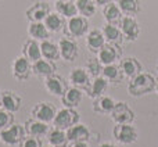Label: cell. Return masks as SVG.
<instances>
[{
  "label": "cell",
  "instance_id": "obj_1",
  "mask_svg": "<svg viewBox=\"0 0 158 147\" xmlns=\"http://www.w3.org/2000/svg\"><path fill=\"white\" fill-rule=\"evenodd\" d=\"M156 76L150 72H140L136 76L131 78L128 85V92L132 97H143L156 89Z\"/></svg>",
  "mask_w": 158,
  "mask_h": 147
},
{
  "label": "cell",
  "instance_id": "obj_2",
  "mask_svg": "<svg viewBox=\"0 0 158 147\" xmlns=\"http://www.w3.org/2000/svg\"><path fill=\"white\" fill-rule=\"evenodd\" d=\"M89 32V18L82 15H75L72 18H68L65 21V27L63 29L64 36L71 39L83 38Z\"/></svg>",
  "mask_w": 158,
  "mask_h": 147
},
{
  "label": "cell",
  "instance_id": "obj_3",
  "mask_svg": "<svg viewBox=\"0 0 158 147\" xmlns=\"http://www.w3.org/2000/svg\"><path fill=\"white\" fill-rule=\"evenodd\" d=\"M112 136L118 145L129 146L133 145L139 137L137 129L133 126V124H115L112 129Z\"/></svg>",
  "mask_w": 158,
  "mask_h": 147
},
{
  "label": "cell",
  "instance_id": "obj_4",
  "mask_svg": "<svg viewBox=\"0 0 158 147\" xmlns=\"http://www.w3.org/2000/svg\"><path fill=\"white\" fill-rule=\"evenodd\" d=\"M81 121V115L77 111V108H69V107H63V108L57 110L56 117L53 120L52 125L60 129H69L71 126H74L75 124H78Z\"/></svg>",
  "mask_w": 158,
  "mask_h": 147
},
{
  "label": "cell",
  "instance_id": "obj_5",
  "mask_svg": "<svg viewBox=\"0 0 158 147\" xmlns=\"http://www.w3.org/2000/svg\"><path fill=\"white\" fill-rule=\"evenodd\" d=\"M25 135H27V132H25L24 125L11 124L10 126L0 131V142L8 147H18L21 140L25 137Z\"/></svg>",
  "mask_w": 158,
  "mask_h": 147
},
{
  "label": "cell",
  "instance_id": "obj_6",
  "mask_svg": "<svg viewBox=\"0 0 158 147\" xmlns=\"http://www.w3.org/2000/svg\"><path fill=\"white\" fill-rule=\"evenodd\" d=\"M56 112H57V108H56V106L53 103H50V101H40V103H36L31 108V117L42 121V122L52 124L56 117Z\"/></svg>",
  "mask_w": 158,
  "mask_h": 147
},
{
  "label": "cell",
  "instance_id": "obj_7",
  "mask_svg": "<svg viewBox=\"0 0 158 147\" xmlns=\"http://www.w3.org/2000/svg\"><path fill=\"white\" fill-rule=\"evenodd\" d=\"M11 74H13L14 79L19 82L28 81L29 76L32 75V63L28 60L25 56H18L13 60L11 63Z\"/></svg>",
  "mask_w": 158,
  "mask_h": 147
},
{
  "label": "cell",
  "instance_id": "obj_8",
  "mask_svg": "<svg viewBox=\"0 0 158 147\" xmlns=\"http://www.w3.org/2000/svg\"><path fill=\"white\" fill-rule=\"evenodd\" d=\"M119 29L123 35V39L128 42H136L137 38L140 36V25L135 17L123 15L119 21Z\"/></svg>",
  "mask_w": 158,
  "mask_h": 147
},
{
  "label": "cell",
  "instance_id": "obj_9",
  "mask_svg": "<svg viewBox=\"0 0 158 147\" xmlns=\"http://www.w3.org/2000/svg\"><path fill=\"white\" fill-rule=\"evenodd\" d=\"M96 57H97V60L100 61L103 65L115 64V63H118V61H121V58H122V49H121V46H117V44L106 43L98 50Z\"/></svg>",
  "mask_w": 158,
  "mask_h": 147
},
{
  "label": "cell",
  "instance_id": "obj_10",
  "mask_svg": "<svg viewBox=\"0 0 158 147\" xmlns=\"http://www.w3.org/2000/svg\"><path fill=\"white\" fill-rule=\"evenodd\" d=\"M50 14V6L46 2H33L25 10V18L28 22H43L44 18Z\"/></svg>",
  "mask_w": 158,
  "mask_h": 147
},
{
  "label": "cell",
  "instance_id": "obj_11",
  "mask_svg": "<svg viewBox=\"0 0 158 147\" xmlns=\"http://www.w3.org/2000/svg\"><path fill=\"white\" fill-rule=\"evenodd\" d=\"M114 124H133L135 121V111L125 103V101H117L114 110L110 114Z\"/></svg>",
  "mask_w": 158,
  "mask_h": 147
},
{
  "label": "cell",
  "instance_id": "obj_12",
  "mask_svg": "<svg viewBox=\"0 0 158 147\" xmlns=\"http://www.w3.org/2000/svg\"><path fill=\"white\" fill-rule=\"evenodd\" d=\"M58 49H60V57L68 63L75 61L79 56V46L77 43V39L64 36L58 40Z\"/></svg>",
  "mask_w": 158,
  "mask_h": 147
},
{
  "label": "cell",
  "instance_id": "obj_13",
  "mask_svg": "<svg viewBox=\"0 0 158 147\" xmlns=\"http://www.w3.org/2000/svg\"><path fill=\"white\" fill-rule=\"evenodd\" d=\"M43 85L46 92L50 93L52 96H56V97H61L64 94V92L67 90V87H68L67 81L63 76L57 75V74H53V75L44 78Z\"/></svg>",
  "mask_w": 158,
  "mask_h": 147
},
{
  "label": "cell",
  "instance_id": "obj_14",
  "mask_svg": "<svg viewBox=\"0 0 158 147\" xmlns=\"http://www.w3.org/2000/svg\"><path fill=\"white\" fill-rule=\"evenodd\" d=\"M0 107L15 114L22 107V97L14 90H3L0 94Z\"/></svg>",
  "mask_w": 158,
  "mask_h": 147
},
{
  "label": "cell",
  "instance_id": "obj_15",
  "mask_svg": "<svg viewBox=\"0 0 158 147\" xmlns=\"http://www.w3.org/2000/svg\"><path fill=\"white\" fill-rule=\"evenodd\" d=\"M68 81L71 82L72 86H77L82 90H86V87L89 86L90 82H92V76L86 71L85 67H77V68L71 69Z\"/></svg>",
  "mask_w": 158,
  "mask_h": 147
},
{
  "label": "cell",
  "instance_id": "obj_16",
  "mask_svg": "<svg viewBox=\"0 0 158 147\" xmlns=\"http://www.w3.org/2000/svg\"><path fill=\"white\" fill-rule=\"evenodd\" d=\"M61 104L63 107H69V108H77L83 100V90L77 86H68L64 94L61 96Z\"/></svg>",
  "mask_w": 158,
  "mask_h": 147
},
{
  "label": "cell",
  "instance_id": "obj_17",
  "mask_svg": "<svg viewBox=\"0 0 158 147\" xmlns=\"http://www.w3.org/2000/svg\"><path fill=\"white\" fill-rule=\"evenodd\" d=\"M110 86V82L107 81L106 78H104L103 75H98V76H94V78H92V82H90V85L86 87V94L89 96L90 99H97L100 97V96L106 94L107 89H108Z\"/></svg>",
  "mask_w": 158,
  "mask_h": 147
},
{
  "label": "cell",
  "instance_id": "obj_18",
  "mask_svg": "<svg viewBox=\"0 0 158 147\" xmlns=\"http://www.w3.org/2000/svg\"><path fill=\"white\" fill-rule=\"evenodd\" d=\"M24 128H25V132H27V135L39 137V139H42V137H46L47 132L50 131L49 124L42 122V121L35 120V118H32V117H31L29 120L25 121Z\"/></svg>",
  "mask_w": 158,
  "mask_h": 147
},
{
  "label": "cell",
  "instance_id": "obj_19",
  "mask_svg": "<svg viewBox=\"0 0 158 147\" xmlns=\"http://www.w3.org/2000/svg\"><path fill=\"white\" fill-rule=\"evenodd\" d=\"M67 136H68V142H89L92 137V131L87 125L78 122L67 129Z\"/></svg>",
  "mask_w": 158,
  "mask_h": 147
},
{
  "label": "cell",
  "instance_id": "obj_20",
  "mask_svg": "<svg viewBox=\"0 0 158 147\" xmlns=\"http://www.w3.org/2000/svg\"><path fill=\"white\" fill-rule=\"evenodd\" d=\"M85 38H86V47L90 53H94V54H97L98 50L107 43L101 29H90Z\"/></svg>",
  "mask_w": 158,
  "mask_h": 147
},
{
  "label": "cell",
  "instance_id": "obj_21",
  "mask_svg": "<svg viewBox=\"0 0 158 147\" xmlns=\"http://www.w3.org/2000/svg\"><path fill=\"white\" fill-rule=\"evenodd\" d=\"M56 71H57V65L54 64V61L46 60V58H39L38 61L32 63V72L38 78L44 79L47 76L56 74Z\"/></svg>",
  "mask_w": 158,
  "mask_h": 147
},
{
  "label": "cell",
  "instance_id": "obj_22",
  "mask_svg": "<svg viewBox=\"0 0 158 147\" xmlns=\"http://www.w3.org/2000/svg\"><path fill=\"white\" fill-rule=\"evenodd\" d=\"M119 68L125 78H133L137 74L142 72L143 65L136 57H125V58H121Z\"/></svg>",
  "mask_w": 158,
  "mask_h": 147
},
{
  "label": "cell",
  "instance_id": "obj_23",
  "mask_svg": "<svg viewBox=\"0 0 158 147\" xmlns=\"http://www.w3.org/2000/svg\"><path fill=\"white\" fill-rule=\"evenodd\" d=\"M115 104L117 101L111 97V96H107V94H103L100 97L94 99L93 100V104H92V110L94 112L100 115H107V114H111V111L114 110Z\"/></svg>",
  "mask_w": 158,
  "mask_h": 147
},
{
  "label": "cell",
  "instance_id": "obj_24",
  "mask_svg": "<svg viewBox=\"0 0 158 147\" xmlns=\"http://www.w3.org/2000/svg\"><path fill=\"white\" fill-rule=\"evenodd\" d=\"M101 31H103V33H104V38H106L107 43L121 46L122 42L125 40L122 32H121V29H119V25H117V24H108V22H106L104 27L101 28Z\"/></svg>",
  "mask_w": 158,
  "mask_h": 147
},
{
  "label": "cell",
  "instance_id": "obj_25",
  "mask_svg": "<svg viewBox=\"0 0 158 147\" xmlns=\"http://www.w3.org/2000/svg\"><path fill=\"white\" fill-rule=\"evenodd\" d=\"M22 56L28 58L31 63H35L39 58H42V53H40V42L35 40V39L29 38L22 43Z\"/></svg>",
  "mask_w": 158,
  "mask_h": 147
},
{
  "label": "cell",
  "instance_id": "obj_26",
  "mask_svg": "<svg viewBox=\"0 0 158 147\" xmlns=\"http://www.w3.org/2000/svg\"><path fill=\"white\" fill-rule=\"evenodd\" d=\"M47 143L54 147H67L68 146V136H67V131L60 128H56V126H52L50 131L47 132L46 135Z\"/></svg>",
  "mask_w": 158,
  "mask_h": 147
},
{
  "label": "cell",
  "instance_id": "obj_27",
  "mask_svg": "<svg viewBox=\"0 0 158 147\" xmlns=\"http://www.w3.org/2000/svg\"><path fill=\"white\" fill-rule=\"evenodd\" d=\"M28 35L38 42H43L50 38V31L46 28L44 22H28Z\"/></svg>",
  "mask_w": 158,
  "mask_h": 147
},
{
  "label": "cell",
  "instance_id": "obj_28",
  "mask_svg": "<svg viewBox=\"0 0 158 147\" xmlns=\"http://www.w3.org/2000/svg\"><path fill=\"white\" fill-rule=\"evenodd\" d=\"M40 53L42 58H46L50 61H57L60 57V49H58V43L46 39V40L40 42Z\"/></svg>",
  "mask_w": 158,
  "mask_h": 147
},
{
  "label": "cell",
  "instance_id": "obj_29",
  "mask_svg": "<svg viewBox=\"0 0 158 147\" xmlns=\"http://www.w3.org/2000/svg\"><path fill=\"white\" fill-rule=\"evenodd\" d=\"M101 75L107 79L111 85H119L121 82L123 81V74L119 68V64H108V65H104L103 67V72Z\"/></svg>",
  "mask_w": 158,
  "mask_h": 147
},
{
  "label": "cell",
  "instance_id": "obj_30",
  "mask_svg": "<svg viewBox=\"0 0 158 147\" xmlns=\"http://www.w3.org/2000/svg\"><path fill=\"white\" fill-rule=\"evenodd\" d=\"M43 22H44L47 29L50 31V33H58L64 29V27H65V18H64L63 15H60L57 11H56V13H52V11H50V14L44 18Z\"/></svg>",
  "mask_w": 158,
  "mask_h": 147
},
{
  "label": "cell",
  "instance_id": "obj_31",
  "mask_svg": "<svg viewBox=\"0 0 158 147\" xmlns=\"http://www.w3.org/2000/svg\"><path fill=\"white\" fill-rule=\"evenodd\" d=\"M54 7L56 11L60 15H63L65 19L78 15V8L77 4H75V0H58V2H56Z\"/></svg>",
  "mask_w": 158,
  "mask_h": 147
},
{
  "label": "cell",
  "instance_id": "obj_32",
  "mask_svg": "<svg viewBox=\"0 0 158 147\" xmlns=\"http://www.w3.org/2000/svg\"><path fill=\"white\" fill-rule=\"evenodd\" d=\"M103 17L104 19H106V22H108V24H119L121 18L123 17L122 11L119 10V7H118L117 3H110V4L104 6L103 7Z\"/></svg>",
  "mask_w": 158,
  "mask_h": 147
},
{
  "label": "cell",
  "instance_id": "obj_33",
  "mask_svg": "<svg viewBox=\"0 0 158 147\" xmlns=\"http://www.w3.org/2000/svg\"><path fill=\"white\" fill-rule=\"evenodd\" d=\"M117 4L123 15L136 17L142 11V3L140 0H117Z\"/></svg>",
  "mask_w": 158,
  "mask_h": 147
},
{
  "label": "cell",
  "instance_id": "obj_34",
  "mask_svg": "<svg viewBox=\"0 0 158 147\" xmlns=\"http://www.w3.org/2000/svg\"><path fill=\"white\" fill-rule=\"evenodd\" d=\"M75 4L78 8V14L82 17H86V18L93 17L97 10L94 0H75Z\"/></svg>",
  "mask_w": 158,
  "mask_h": 147
},
{
  "label": "cell",
  "instance_id": "obj_35",
  "mask_svg": "<svg viewBox=\"0 0 158 147\" xmlns=\"http://www.w3.org/2000/svg\"><path fill=\"white\" fill-rule=\"evenodd\" d=\"M103 67L104 65L97 60V57H96V58H90V60L86 63L85 68H86V71L90 74L92 78H94V76L101 75V72H103Z\"/></svg>",
  "mask_w": 158,
  "mask_h": 147
},
{
  "label": "cell",
  "instance_id": "obj_36",
  "mask_svg": "<svg viewBox=\"0 0 158 147\" xmlns=\"http://www.w3.org/2000/svg\"><path fill=\"white\" fill-rule=\"evenodd\" d=\"M14 124V114L0 107V131Z\"/></svg>",
  "mask_w": 158,
  "mask_h": 147
},
{
  "label": "cell",
  "instance_id": "obj_37",
  "mask_svg": "<svg viewBox=\"0 0 158 147\" xmlns=\"http://www.w3.org/2000/svg\"><path fill=\"white\" fill-rule=\"evenodd\" d=\"M18 147H43V145H42V139H39V137L25 135V137L21 140Z\"/></svg>",
  "mask_w": 158,
  "mask_h": 147
},
{
  "label": "cell",
  "instance_id": "obj_38",
  "mask_svg": "<svg viewBox=\"0 0 158 147\" xmlns=\"http://www.w3.org/2000/svg\"><path fill=\"white\" fill-rule=\"evenodd\" d=\"M67 147H90L89 142H69Z\"/></svg>",
  "mask_w": 158,
  "mask_h": 147
},
{
  "label": "cell",
  "instance_id": "obj_39",
  "mask_svg": "<svg viewBox=\"0 0 158 147\" xmlns=\"http://www.w3.org/2000/svg\"><path fill=\"white\" fill-rule=\"evenodd\" d=\"M114 0H94L96 6H100V7H104V6L110 4V3H112Z\"/></svg>",
  "mask_w": 158,
  "mask_h": 147
},
{
  "label": "cell",
  "instance_id": "obj_40",
  "mask_svg": "<svg viewBox=\"0 0 158 147\" xmlns=\"http://www.w3.org/2000/svg\"><path fill=\"white\" fill-rule=\"evenodd\" d=\"M98 147H119L117 143H112V142H103L98 145Z\"/></svg>",
  "mask_w": 158,
  "mask_h": 147
},
{
  "label": "cell",
  "instance_id": "obj_41",
  "mask_svg": "<svg viewBox=\"0 0 158 147\" xmlns=\"http://www.w3.org/2000/svg\"><path fill=\"white\" fill-rule=\"evenodd\" d=\"M154 92L158 94V79H157V82H156V89H154Z\"/></svg>",
  "mask_w": 158,
  "mask_h": 147
},
{
  "label": "cell",
  "instance_id": "obj_42",
  "mask_svg": "<svg viewBox=\"0 0 158 147\" xmlns=\"http://www.w3.org/2000/svg\"><path fill=\"white\" fill-rule=\"evenodd\" d=\"M43 147H54V146H52V145H47V146H43Z\"/></svg>",
  "mask_w": 158,
  "mask_h": 147
},
{
  "label": "cell",
  "instance_id": "obj_43",
  "mask_svg": "<svg viewBox=\"0 0 158 147\" xmlns=\"http://www.w3.org/2000/svg\"><path fill=\"white\" fill-rule=\"evenodd\" d=\"M49 2H54L56 3V2H58V0H49Z\"/></svg>",
  "mask_w": 158,
  "mask_h": 147
},
{
  "label": "cell",
  "instance_id": "obj_44",
  "mask_svg": "<svg viewBox=\"0 0 158 147\" xmlns=\"http://www.w3.org/2000/svg\"><path fill=\"white\" fill-rule=\"evenodd\" d=\"M157 74H158V64H157Z\"/></svg>",
  "mask_w": 158,
  "mask_h": 147
},
{
  "label": "cell",
  "instance_id": "obj_45",
  "mask_svg": "<svg viewBox=\"0 0 158 147\" xmlns=\"http://www.w3.org/2000/svg\"><path fill=\"white\" fill-rule=\"evenodd\" d=\"M0 94H2V90H0Z\"/></svg>",
  "mask_w": 158,
  "mask_h": 147
}]
</instances>
